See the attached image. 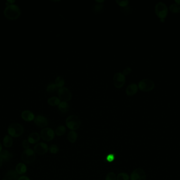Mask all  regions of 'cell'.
Segmentation results:
<instances>
[{
    "label": "cell",
    "mask_w": 180,
    "mask_h": 180,
    "mask_svg": "<svg viewBox=\"0 0 180 180\" xmlns=\"http://www.w3.org/2000/svg\"><path fill=\"white\" fill-rule=\"evenodd\" d=\"M0 157L3 161H9L12 157V155L7 150H3L0 153Z\"/></svg>",
    "instance_id": "17"
},
{
    "label": "cell",
    "mask_w": 180,
    "mask_h": 180,
    "mask_svg": "<svg viewBox=\"0 0 180 180\" xmlns=\"http://www.w3.org/2000/svg\"><path fill=\"white\" fill-rule=\"evenodd\" d=\"M104 9V5L101 3H97L94 4L92 6V10L94 13H100L103 11Z\"/></svg>",
    "instance_id": "18"
},
{
    "label": "cell",
    "mask_w": 180,
    "mask_h": 180,
    "mask_svg": "<svg viewBox=\"0 0 180 180\" xmlns=\"http://www.w3.org/2000/svg\"><path fill=\"white\" fill-rule=\"evenodd\" d=\"M21 11L20 8L17 4H9L5 8L4 14L7 19L10 20H15L18 19L21 15Z\"/></svg>",
    "instance_id": "1"
},
{
    "label": "cell",
    "mask_w": 180,
    "mask_h": 180,
    "mask_svg": "<svg viewBox=\"0 0 180 180\" xmlns=\"http://www.w3.org/2000/svg\"><path fill=\"white\" fill-rule=\"evenodd\" d=\"M68 138L71 143H75L77 138V134L75 131L72 130L68 133Z\"/></svg>",
    "instance_id": "23"
},
{
    "label": "cell",
    "mask_w": 180,
    "mask_h": 180,
    "mask_svg": "<svg viewBox=\"0 0 180 180\" xmlns=\"http://www.w3.org/2000/svg\"><path fill=\"white\" fill-rule=\"evenodd\" d=\"M26 166L23 163H18L16 166V171L18 173V174H23L26 172Z\"/></svg>",
    "instance_id": "20"
},
{
    "label": "cell",
    "mask_w": 180,
    "mask_h": 180,
    "mask_svg": "<svg viewBox=\"0 0 180 180\" xmlns=\"http://www.w3.org/2000/svg\"><path fill=\"white\" fill-rule=\"evenodd\" d=\"M114 86L117 88H121L125 82V76L121 73H116L113 77Z\"/></svg>",
    "instance_id": "9"
},
{
    "label": "cell",
    "mask_w": 180,
    "mask_h": 180,
    "mask_svg": "<svg viewBox=\"0 0 180 180\" xmlns=\"http://www.w3.org/2000/svg\"><path fill=\"white\" fill-rule=\"evenodd\" d=\"M41 138L44 141H51L54 138V132L51 128H44L41 132Z\"/></svg>",
    "instance_id": "8"
},
{
    "label": "cell",
    "mask_w": 180,
    "mask_h": 180,
    "mask_svg": "<svg viewBox=\"0 0 180 180\" xmlns=\"http://www.w3.org/2000/svg\"><path fill=\"white\" fill-rule=\"evenodd\" d=\"M18 180H30L29 178H28L27 176H22L20 178H19Z\"/></svg>",
    "instance_id": "35"
},
{
    "label": "cell",
    "mask_w": 180,
    "mask_h": 180,
    "mask_svg": "<svg viewBox=\"0 0 180 180\" xmlns=\"http://www.w3.org/2000/svg\"><path fill=\"white\" fill-rule=\"evenodd\" d=\"M34 151L39 155H43L48 152V145L45 143H37V145L34 146Z\"/></svg>",
    "instance_id": "12"
},
{
    "label": "cell",
    "mask_w": 180,
    "mask_h": 180,
    "mask_svg": "<svg viewBox=\"0 0 180 180\" xmlns=\"http://www.w3.org/2000/svg\"><path fill=\"white\" fill-rule=\"evenodd\" d=\"M24 132V128L18 123H13L8 128V133L11 137L18 138Z\"/></svg>",
    "instance_id": "3"
},
{
    "label": "cell",
    "mask_w": 180,
    "mask_h": 180,
    "mask_svg": "<svg viewBox=\"0 0 180 180\" xmlns=\"http://www.w3.org/2000/svg\"><path fill=\"white\" fill-rule=\"evenodd\" d=\"M175 2H177L178 4H180V1H178V0H175Z\"/></svg>",
    "instance_id": "38"
},
{
    "label": "cell",
    "mask_w": 180,
    "mask_h": 180,
    "mask_svg": "<svg viewBox=\"0 0 180 180\" xmlns=\"http://www.w3.org/2000/svg\"><path fill=\"white\" fill-rule=\"evenodd\" d=\"M55 84L57 87H63L65 84V79L61 76H58L55 79Z\"/></svg>",
    "instance_id": "24"
},
{
    "label": "cell",
    "mask_w": 180,
    "mask_h": 180,
    "mask_svg": "<svg viewBox=\"0 0 180 180\" xmlns=\"http://www.w3.org/2000/svg\"><path fill=\"white\" fill-rule=\"evenodd\" d=\"M6 180V179H4V180Z\"/></svg>",
    "instance_id": "39"
},
{
    "label": "cell",
    "mask_w": 180,
    "mask_h": 180,
    "mask_svg": "<svg viewBox=\"0 0 180 180\" xmlns=\"http://www.w3.org/2000/svg\"><path fill=\"white\" fill-rule=\"evenodd\" d=\"M117 180H129L130 177L129 175L125 173H119L117 176Z\"/></svg>",
    "instance_id": "28"
},
{
    "label": "cell",
    "mask_w": 180,
    "mask_h": 180,
    "mask_svg": "<svg viewBox=\"0 0 180 180\" xmlns=\"http://www.w3.org/2000/svg\"><path fill=\"white\" fill-rule=\"evenodd\" d=\"M50 152L52 154H57L59 151V147L56 145H52L49 147V149Z\"/></svg>",
    "instance_id": "29"
},
{
    "label": "cell",
    "mask_w": 180,
    "mask_h": 180,
    "mask_svg": "<svg viewBox=\"0 0 180 180\" xmlns=\"http://www.w3.org/2000/svg\"><path fill=\"white\" fill-rule=\"evenodd\" d=\"M138 90V86L136 84H131L129 85L126 89V93L128 96H132L136 94Z\"/></svg>",
    "instance_id": "14"
},
{
    "label": "cell",
    "mask_w": 180,
    "mask_h": 180,
    "mask_svg": "<svg viewBox=\"0 0 180 180\" xmlns=\"http://www.w3.org/2000/svg\"><path fill=\"white\" fill-rule=\"evenodd\" d=\"M116 2H117V3L122 7L127 6L129 3L128 0H119H119H116Z\"/></svg>",
    "instance_id": "30"
},
{
    "label": "cell",
    "mask_w": 180,
    "mask_h": 180,
    "mask_svg": "<svg viewBox=\"0 0 180 180\" xmlns=\"http://www.w3.org/2000/svg\"><path fill=\"white\" fill-rule=\"evenodd\" d=\"M58 94L60 99L63 102H67L72 98V94L70 90L65 87L60 88L58 90Z\"/></svg>",
    "instance_id": "7"
},
{
    "label": "cell",
    "mask_w": 180,
    "mask_h": 180,
    "mask_svg": "<svg viewBox=\"0 0 180 180\" xmlns=\"http://www.w3.org/2000/svg\"><path fill=\"white\" fill-rule=\"evenodd\" d=\"M3 144L4 146L6 147H10L12 146L13 144V139L11 136L6 135L4 138Z\"/></svg>",
    "instance_id": "22"
},
{
    "label": "cell",
    "mask_w": 180,
    "mask_h": 180,
    "mask_svg": "<svg viewBox=\"0 0 180 180\" xmlns=\"http://www.w3.org/2000/svg\"><path fill=\"white\" fill-rule=\"evenodd\" d=\"M2 162H3V160H2V158H1L0 157V167H1V166H2Z\"/></svg>",
    "instance_id": "36"
},
{
    "label": "cell",
    "mask_w": 180,
    "mask_h": 180,
    "mask_svg": "<svg viewBox=\"0 0 180 180\" xmlns=\"http://www.w3.org/2000/svg\"><path fill=\"white\" fill-rule=\"evenodd\" d=\"M121 10L123 13H125V14L126 13L128 14V13H131L132 12V8H131L130 6H127L123 7V8H122Z\"/></svg>",
    "instance_id": "32"
},
{
    "label": "cell",
    "mask_w": 180,
    "mask_h": 180,
    "mask_svg": "<svg viewBox=\"0 0 180 180\" xmlns=\"http://www.w3.org/2000/svg\"><path fill=\"white\" fill-rule=\"evenodd\" d=\"M6 178L7 180H18V174L16 170H10L6 175Z\"/></svg>",
    "instance_id": "15"
},
{
    "label": "cell",
    "mask_w": 180,
    "mask_h": 180,
    "mask_svg": "<svg viewBox=\"0 0 180 180\" xmlns=\"http://www.w3.org/2000/svg\"><path fill=\"white\" fill-rule=\"evenodd\" d=\"M21 116L22 118L26 122H31L35 118L34 114L29 110H24L23 111L21 114Z\"/></svg>",
    "instance_id": "13"
},
{
    "label": "cell",
    "mask_w": 180,
    "mask_h": 180,
    "mask_svg": "<svg viewBox=\"0 0 180 180\" xmlns=\"http://www.w3.org/2000/svg\"><path fill=\"white\" fill-rule=\"evenodd\" d=\"M139 87L142 91H150L155 87V83L151 79H144L139 82Z\"/></svg>",
    "instance_id": "6"
},
{
    "label": "cell",
    "mask_w": 180,
    "mask_h": 180,
    "mask_svg": "<svg viewBox=\"0 0 180 180\" xmlns=\"http://www.w3.org/2000/svg\"><path fill=\"white\" fill-rule=\"evenodd\" d=\"M66 132V128L64 126H60L55 130V134L57 136H62L64 135Z\"/></svg>",
    "instance_id": "26"
},
{
    "label": "cell",
    "mask_w": 180,
    "mask_h": 180,
    "mask_svg": "<svg viewBox=\"0 0 180 180\" xmlns=\"http://www.w3.org/2000/svg\"><path fill=\"white\" fill-rule=\"evenodd\" d=\"M28 140H24L22 142V145L23 147L25 150L29 149V144Z\"/></svg>",
    "instance_id": "33"
},
{
    "label": "cell",
    "mask_w": 180,
    "mask_h": 180,
    "mask_svg": "<svg viewBox=\"0 0 180 180\" xmlns=\"http://www.w3.org/2000/svg\"><path fill=\"white\" fill-rule=\"evenodd\" d=\"M36 158L35 152L32 149H27L24 150L21 155V158L24 163L30 164L34 161Z\"/></svg>",
    "instance_id": "4"
},
{
    "label": "cell",
    "mask_w": 180,
    "mask_h": 180,
    "mask_svg": "<svg viewBox=\"0 0 180 180\" xmlns=\"http://www.w3.org/2000/svg\"><path fill=\"white\" fill-rule=\"evenodd\" d=\"M130 178L131 180H145L146 174L143 170L139 168L132 173Z\"/></svg>",
    "instance_id": "10"
},
{
    "label": "cell",
    "mask_w": 180,
    "mask_h": 180,
    "mask_svg": "<svg viewBox=\"0 0 180 180\" xmlns=\"http://www.w3.org/2000/svg\"><path fill=\"white\" fill-rule=\"evenodd\" d=\"M116 176L113 172H110L107 174L105 180H115Z\"/></svg>",
    "instance_id": "31"
},
{
    "label": "cell",
    "mask_w": 180,
    "mask_h": 180,
    "mask_svg": "<svg viewBox=\"0 0 180 180\" xmlns=\"http://www.w3.org/2000/svg\"><path fill=\"white\" fill-rule=\"evenodd\" d=\"M48 104L51 106H57V105H59L60 103L61 102V99L57 97H52L48 99Z\"/></svg>",
    "instance_id": "21"
},
{
    "label": "cell",
    "mask_w": 180,
    "mask_h": 180,
    "mask_svg": "<svg viewBox=\"0 0 180 180\" xmlns=\"http://www.w3.org/2000/svg\"><path fill=\"white\" fill-rule=\"evenodd\" d=\"M131 71H132V69H131L130 67H127L125 68V69L123 70L122 74H123L124 76L128 75V74H130Z\"/></svg>",
    "instance_id": "34"
},
{
    "label": "cell",
    "mask_w": 180,
    "mask_h": 180,
    "mask_svg": "<svg viewBox=\"0 0 180 180\" xmlns=\"http://www.w3.org/2000/svg\"><path fill=\"white\" fill-rule=\"evenodd\" d=\"M170 9L174 13H178L180 11V6L178 4H172L170 6Z\"/></svg>",
    "instance_id": "27"
},
{
    "label": "cell",
    "mask_w": 180,
    "mask_h": 180,
    "mask_svg": "<svg viewBox=\"0 0 180 180\" xmlns=\"http://www.w3.org/2000/svg\"><path fill=\"white\" fill-rule=\"evenodd\" d=\"M41 136L37 133H32L28 137V141L31 144L37 143L40 139Z\"/></svg>",
    "instance_id": "16"
},
{
    "label": "cell",
    "mask_w": 180,
    "mask_h": 180,
    "mask_svg": "<svg viewBox=\"0 0 180 180\" xmlns=\"http://www.w3.org/2000/svg\"><path fill=\"white\" fill-rule=\"evenodd\" d=\"M34 123L37 126L44 128L47 126L48 125V119L46 117H44L42 115H38L35 117L34 118Z\"/></svg>",
    "instance_id": "11"
},
{
    "label": "cell",
    "mask_w": 180,
    "mask_h": 180,
    "mask_svg": "<svg viewBox=\"0 0 180 180\" xmlns=\"http://www.w3.org/2000/svg\"><path fill=\"white\" fill-rule=\"evenodd\" d=\"M57 87L55 83H50L46 87V91H48V93H53L57 90Z\"/></svg>",
    "instance_id": "25"
},
{
    "label": "cell",
    "mask_w": 180,
    "mask_h": 180,
    "mask_svg": "<svg viewBox=\"0 0 180 180\" xmlns=\"http://www.w3.org/2000/svg\"><path fill=\"white\" fill-rule=\"evenodd\" d=\"M70 106L68 103L65 102H62L59 105V110L62 113H66L69 110Z\"/></svg>",
    "instance_id": "19"
},
{
    "label": "cell",
    "mask_w": 180,
    "mask_h": 180,
    "mask_svg": "<svg viewBox=\"0 0 180 180\" xmlns=\"http://www.w3.org/2000/svg\"><path fill=\"white\" fill-rule=\"evenodd\" d=\"M2 145H1V143H0V153H1V151H2Z\"/></svg>",
    "instance_id": "37"
},
{
    "label": "cell",
    "mask_w": 180,
    "mask_h": 180,
    "mask_svg": "<svg viewBox=\"0 0 180 180\" xmlns=\"http://www.w3.org/2000/svg\"><path fill=\"white\" fill-rule=\"evenodd\" d=\"M81 124V120L77 116L71 115L66 118V126L71 130H76L79 129Z\"/></svg>",
    "instance_id": "2"
},
{
    "label": "cell",
    "mask_w": 180,
    "mask_h": 180,
    "mask_svg": "<svg viewBox=\"0 0 180 180\" xmlns=\"http://www.w3.org/2000/svg\"><path fill=\"white\" fill-rule=\"evenodd\" d=\"M155 10L156 15L161 19L166 18L168 13V8L166 4L162 2H158L155 6Z\"/></svg>",
    "instance_id": "5"
}]
</instances>
